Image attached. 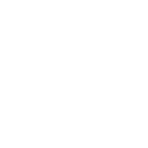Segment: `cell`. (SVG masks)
Listing matches in <instances>:
<instances>
[]
</instances>
